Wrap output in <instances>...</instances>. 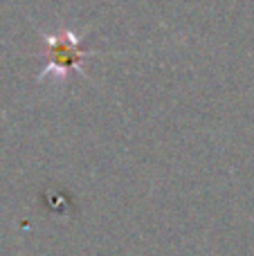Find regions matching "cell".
Here are the masks:
<instances>
[{"mask_svg": "<svg viewBox=\"0 0 254 256\" xmlns=\"http://www.w3.org/2000/svg\"><path fill=\"white\" fill-rule=\"evenodd\" d=\"M43 45H45V56H48V68L38 76V81L48 79V76L63 81L72 72H79V74L86 76V63H88L90 52L81 48L79 36L72 30H61L54 36L45 34Z\"/></svg>", "mask_w": 254, "mask_h": 256, "instance_id": "obj_1", "label": "cell"}]
</instances>
